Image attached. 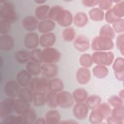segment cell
I'll return each instance as SVG.
<instances>
[{
	"label": "cell",
	"instance_id": "obj_1",
	"mask_svg": "<svg viewBox=\"0 0 124 124\" xmlns=\"http://www.w3.org/2000/svg\"><path fill=\"white\" fill-rule=\"evenodd\" d=\"M0 17L10 24L16 21L18 16L15 10V6L10 1H2L0 2Z\"/></svg>",
	"mask_w": 124,
	"mask_h": 124
},
{
	"label": "cell",
	"instance_id": "obj_2",
	"mask_svg": "<svg viewBox=\"0 0 124 124\" xmlns=\"http://www.w3.org/2000/svg\"><path fill=\"white\" fill-rule=\"evenodd\" d=\"M91 47L94 51H109L114 48V44L113 40L98 35L92 40Z\"/></svg>",
	"mask_w": 124,
	"mask_h": 124
},
{
	"label": "cell",
	"instance_id": "obj_3",
	"mask_svg": "<svg viewBox=\"0 0 124 124\" xmlns=\"http://www.w3.org/2000/svg\"><path fill=\"white\" fill-rule=\"evenodd\" d=\"M92 57L94 63L106 66L111 65L114 60V53L110 51H94Z\"/></svg>",
	"mask_w": 124,
	"mask_h": 124
},
{
	"label": "cell",
	"instance_id": "obj_4",
	"mask_svg": "<svg viewBox=\"0 0 124 124\" xmlns=\"http://www.w3.org/2000/svg\"><path fill=\"white\" fill-rule=\"evenodd\" d=\"M29 86L33 92L46 93L49 91L50 80L45 77H35L31 78Z\"/></svg>",
	"mask_w": 124,
	"mask_h": 124
},
{
	"label": "cell",
	"instance_id": "obj_5",
	"mask_svg": "<svg viewBox=\"0 0 124 124\" xmlns=\"http://www.w3.org/2000/svg\"><path fill=\"white\" fill-rule=\"evenodd\" d=\"M61 54L59 50L50 47L42 50V62L45 63H56L60 61Z\"/></svg>",
	"mask_w": 124,
	"mask_h": 124
},
{
	"label": "cell",
	"instance_id": "obj_6",
	"mask_svg": "<svg viewBox=\"0 0 124 124\" xmlns=\"http://www.w3.org/2000/svg\"><path fill=\"white\" fill-rule=\"evenodd\" d=\"M58 106L63 108H69L74 106V100L72 94L68 91H62L57 93Z\"/></svg>",
	"mask_w": 124,
	"mask_h": 124
},
{
	"label": "cell",
	"instance_id": "obj_7",
	"mask_svg": "<svg viewBox=\"0 0 124 124\" xmlns=\"http://www.w3.org/2000/svg\"><path fill=\"white\" fill-rule=\"evenodd\" d=\"M55 22L62 27H69L73 22V15L70 11L63 8L58 15Z\"/></svg>",
	"mask_w": 124,
	"mask_h": 124
},
{
	"label": "cell",
	"instance_id": "obj_8",
	"mask_svg": "<svg viewBox=\"0 0 124 124\" xmlns=\"http://www.w3.org/2000/svg\"><path fill=\"white\" fill-rule=\"evenodd\" d=\"M15 98L8 97L1 101L0 103V116L3 119L12 113L14 109Z\"/></svg>",
	"mask_w": 124,
	"mask_h": 124
},
{
	"label": "cell",
	"instance_id": "obj_9",
	"mask_svg": "<svg viewBox=\"0 0 124 124\" xmlns=\"http://www.w3.org/2000/svg\"><path fill=\"white\" fill-rule=\"evenodd\" d=\"M20 86L16 80H8L5 83L4 86V93L8 97L15 98L18 96L20 89Z\"/></svg>",
	"mask_w": 124,
	"mask_h": 124
},
{
	"label": "cell",
	"instance_id": "obj_10",
	"mask_svg": "<svg viewBox=\"0 0 124 124\" xmlns=\"http://www.w3.org/2000/svg\"><path fill=\"white\" fill-rule=\"evenodd\" d=\"M89 109L85 103H77L73 106L72 112L77 119L82 120L88 116Z\"/></svg>",
	"mask_w": 124,
	"mask_h": 124
},
{
	"label": "cell",
	"instance_id": "obj_11",
	"mask_svg": "<svg viewBox=\"0 0 124 124\" xmlns=\"http://www.w3.org/2000/svg\"><path fill=\"white\" fill-rule=\"evenodd\" d=\"M73 46L78 51L83 52L88 50L90 47V43L88 38L82 34L76 37L74 40Z\"/></svg>",
	"mask_w": 124,
	"mask_h": 124
},
{
	"label": "cell",
	"instance_id": "obj_12",
	"mask_svg": "<svg viewBox=\"0 0 124 124\" xmlns=\"http://www.w3.org/2000/svg\"><path fill=\"white\" fill-rule=\"evenodd\" d=\"M24 44L29 49L36 48L39 44L38 35L34 32H29L26 34L24 38Z\"/></svg>",
	"mask_w": 124,
	"mask_h": 124
},
{
	"label": "cell",
	"instance_id": "obj_13",
	"mask_svg": "<svg viewBox=\"0 0 124 124\" xmlns=\"http://www.w3.org/2000/svg\"><path fill=\"white\" fill-rule=\"evenodd\" d=\"M76 78L77 82L81 85H85L89 82L91 78L90 71L88 68L80 67L77 71Z\"/></svg>",
	"mask_w": 124,
	"mask_h": 124
},
{
	"label": "cell",
	"instance_id": "obj_14",
	"mask_svg": "<svg viewBox=\"0 0 124 124\" xmlns=\"http://www.w3.org/2000/svg\"><path fill=\"white\" fill-rule=\"evenodd\" d=\"M56 40V35L54 33H44L39 37V45L44 48L50 47L55 44Z\"/></svg>",
	"mask_w": 124,
	"mask_h": 124
},
{
	"label": "cell",
	"instance_id": "obj_15",
	"mask_svg": "<svg viewBox=\"0 0 124 124\" xmlns=\"http://www.w3.org/2000/svg\"><path fill=\"white\" fill-rule=\"evenodd\" d=\"M38 24V19L32 16H27L22 21V26L23 29L30 32H32L37 29Z\"/></svg>",
	"mask_w": 124,
	"mask_h": 124
},
{
	"label": "cell",
	"instance_id": "obj_16",
	"mask_svg": "<svg viewBox=\"0 0 124 124\" xmlns=\"http://www.w3.org/2000/svg\"><path fill=\"white\" fill-rule=\"evenodd\" d=\"M58 67L55 63H45L41 65L42 75L46 78H54L57 74Z\"/></svg>",
	"mask_w": 124,
	"mask_h": 124
},
{
	"label": "cell",
	"instance_id": "obj_17",
	"mask_svg": "<svg viewBox=\"0 0 124 124\" xmlns=\"http://www.w3.org/2000/svg\"><path fill=\"white\" fill-rule=\"evenodd\" d=\"M31 78V75L26 70L20 71L16 76V80L22 87L29 86Z\"/></svg>",
	"mask_w": 124,
	"mask_h": 124
},
{
	"label": "cell",
	"instance_id": "obj_18",
	"mask_svg": "<svg viewBox=\"0 0 124 124\" xmlns=\"http://www.w3.org/2000/svg\"><path fill=\"white\" fill-rule=\"evenodd\" d=\"M14 46L13 37L9 34L1 35L0 36V48L4 51H9Z\"/></svg>",
	"mask_w": 124,
	"mask_h": 124
},
{
	"label": "cell",
	"instance_id": "obj_19",
	"mask_svg": "<svg viewBox=\"0 0 124 124\" xmlns=\"http://www.w3.org/2000/svg\"><path fill=\"white\" fill-rule=\"evenodd\" d=\"M46 124H57L61 122V114L59 111L55 109L47 111L45 116Z\"/></svg>",
	"mask_w": 124,
	"mask_h": 124
},
{
	"label": "cell",
	"instance_id": "obj_20",
	"mask_svg": "<svg viewBox=\"0 0 124 124\" xmlns=\"http://www.w3.org/2000/svg\"><path fill=\"white\" fill-rule=\"evenodd\" d=\"M55 22L49 19L41 21L38 25L37 29L38 31L44 34L50 32L55 28Z\"/></svg>",
	"mask_w": 124,
	"mask_h": 124
},
{
	"label": "cell",
	"instance_id": "obj_21",
	"mask_svg": "<svg viewBox=\"0 0 124 124\" xmlns=\"http://www.w3.org/2000/svg\"><path fill=\"white\" fill-rule=\"evenodd\" d=\"M17 97L20 100L30 104L32 102L33 91L29 87H22L20 89Z\"/></svg>",
	"mask_w": 124,
	"mask_h": 124
},
{
	"label": "cell",
	"instance_id": "obj_22",
	"mask_svg": "<svg viewBox=\"0 0 124 124\" xmlns=\"http://www.w3.org/2000/svg\"><path fill=\"white\" fill-rule=\"evenodd\" d=\"M50 7L47 4H42L37 6L35 10V17L42 21L48 19Z\"/></svg>",
	"mask_w": 124,
	"mask_h": 124
},
{
	"label": "cell",
	"instance_id": "obj_23",
	"mask_svg": "<svg viewBox=\"0 0 124 124\" xmlns=\"http://www.w3.org/2000/svg\"><path fill=\"white\" fill-rule=\"evenodd\" d=\"M74 101L77 103H83L85 102L88 97L87 91L84 88H79L75 89L72 93Z\"/></svg>",
	"mask_w": 124,
	"mask_h": 124
},
{
	"label": "cell",
	"instance_id": "obj_24",
	"mask_svg": "<svg viewBox=\"0 0 124 124\" xmlns=\"http://www.w3.org/2000/svg\"><path fill=\"white\" fill-rule=\"evenodd\" d=\"M89 18L85 13L79 12L77 13L73 17V22L76 26L78 28H83L88 23Z\"/></svg>",
	"mask_w": 124,
	"mask_h": 124
},
{
	"label": "cell",
	"instance_id": "obj_25",
	"mask_svg": "<svg viewBox=\"0 0 124 124\" xmlns=\"http://www.w3.org/2000/svg\"><path fill=\"white\" fill-rule=\"evenodd\" d=\"M24 124H34L37 119V113L36 110L32 108H29L22 115Z\"/></svg>",
	"mask_w": 124,
	"mask_h": 124
},
{
	"label": "cell",
	"instance_id": "obj_26",
	"mask_svg": "<svg viewBox=\"0 0 124 124\" xmlns=\"http://www.w3.org/2000/svg\"><path fill=\"white\" fill-rule=\"evenodd\" d=\"M26 70L31 76H38L41 72V64L32 61H29L26 63Z\"/></svg>",
	"mask_w": 124,
	"mask_h": 124
},
{
	"label": "cell",
	"instance_id": "obj_27",
	"mask_svg": "<svg viewBox=\"0 0 124 124\" xmlns=\"http://www.w3.org/2000/svg\"><path fill=\"white\" fill-rule=\"evenodd\" d=\"M99 35L113 40L115 36V32L110 24H106L101 27Z\"/></svg>",
	"mask_w": 124,
	"mask_h": 124
},
{
	"label": "cell",
	"instance_id": "obj_28",
	"mask_svg": "<svg viewBox=\"0 0 124 124\" xmlns=\"http://www.w3.org/2000/svg\"><path fill=\"white\" fill-rule=\"evenodd\" d=\"M101 98L100 96L96 94H92L88 96L85 104L89 109L93 110L96 108L101 103Z\"/></svg>",
	"mask_w": 124,
	"mask_h": 124
},
{
	"label": "cell",
	"instance_id": "obj_29",
	"mask_svg": "<svg viewBox=\"0 0 124 124\" xmlns=\"http://www.w3.org/2000/svg\"><path fill=\"white\" fill-rule=\"evenodd\" d=\"M108 68L106 66L96 65L93 69V73L95 77L99 79L105 78L108 74Z\"/></svg>",
	"mask_w": 124,
	"mask_h": 124
},
{
	"label": "cell",
	"instance_id": "obj_30",
	"mask_svg": "<svg viewBox=\"0 0 124 124\" xmlns=\"http://www.w3.org/2000/svg\"><path fill=\"white\" fill-rule=\"evenodd\" d=\"M90 18L94 21H101L104 19L105 13L99 8H93L89 12Z\"/></svg>",
	"mask_w": 124,
	"mask_h": 124
},
{
	"label": "cell",
	"instance_id": "obj_31",
	"mask_svg": "<svg viewBox=\"0 0 124 124\" xmlns=\"http://www.w3.org/2000/svg\"><path fill=\"white\" fill-rule=\"evenodd\" d=\"M29 108H30V105L29 103L23 102L18 98L15 99L14 109L16 113L17 114L22 115Z\"/></svg>",
	"mask_w": 124,
	"mask_h": 124
},
{
	"label": "cell",
	"instance_id": "obj_32",
	"mask_svg": "<svg viewBox=\"0 0 124 124\" xmlns=\"http://www.w3.org/2000/svg\"><path fill=\"white\" fill-rule=\"evenodd\" d=\"M32 102L37 107L44 106L46 104V93L40 92H33Z\"/></svg>",
	"mask_w": 124,
	"mask_h": 124
},
{
	"label": "cell",
	"instance_id": "obj_33",
	"mask_svg": "<svg viewBox=\"0 0 124 124\" xmlns=\"http://www.w3.org/2000/svg\"><path fill=\"white\" fill-rule=\"evenodd\" d=\"M15 59L20 64L27 63L30 59V52L25 50H19L16 52Z\"/></svg>",
	"mask_w": 124,
	"mask_h": 124
},
{
	"label": "cell",
	"instance_id": "obj_34",
	"mask_svg": "<svg viewBox=\"0 0 124 124\" xmlns=\"http://www.w3.org/2000/svg\"><path fill=\"white\" fill-rule=\"evenodd\" d=\"M2 124H24L21 115H10L2 119Z\"/></svg>",
	"mask_w": 124,
	"mask_h": 124
},
{
	"label": "cell",
	"instance_id": "obj_35",
	"mask_svg": "<svg viewBox=\"0 0 124 124\" xmlns=\"http://www.w3.org/2000/svg\"><path fill=\"white\" fill-rule=\"evenodd\" d=\"M63 88L64 84L62 79L54 78L50 80L49 91L58 93L62 91Z\"/></svg>",
	"mask_w": 124,
	"mask_h": 124
},
{
	"label": "cell",
	"instance_id": "obj_36",
	"mask_svg": "<svg viewBox=\"0 0 124 124\" xmlns=\"http://www.w3.org/2000/svg\"><path fill=\"white\" fill-rule=\"evenodd\" d=\"M57 93L48 91L46 94V104L49 108H55L58 107L56 97Z\"/></svg>",
	"mask_w": 124,
	"mask_h": 124
},
{
	"label": "cell",
	"instance_id": "obj_37",
	"mask_svg": "<svg viewBox=\"0 0 124 124\" xmlns=\"http://www.w3.org/2000/svg\"><path fill=\"white\" fill-rule=\"evenodd\" d=\"M62 37L65 41L71 42L74 41L76 38L75 30L70 26L66 27L62 32Z\"/></svg>",
	"mask_w": 124,
	"mask_h": 124
},
{
	"label": "cell",
	"instance_id": "obj_38",
	"mask_svg": "<svg viewBox=\"0 0 124 124\" xmlns=\"http://www.w3.org/2000/svg\"><path fill=\"white\" fill-rule=\"evenodd\" d=\"M112 11L118 18H123L124 16V1L119 0L112 8Z\"/></svg>",
	"mask_w": 124,
	"mask_h": 124
},
{
	"label": "cell",
	"instance_id": "obj_39",
	"mask_svg": "<svg viewBox=\"0 0 124 124\" xmlns=\"http://www.w3.org/2000/svg\"><path fill=\"white\" fill-rule=\"evenodd\" d=\"M104 120L103 117L96 108L92 110L89 117V121L90 123L99 124L102 123Z\"/></svg>",
	"mask_w": 124,
	"mask_h": 124
},
{
	"label": "cell",
	"instance_id": "obj_40",
	"mask_svg": "<svg viewBox=\"0 0 124 124\" xmlns=\"http://www.w3.org/2000/svg\"><path fill=\"white\" fill-rule=\"evenodd\" d=\"M95 108L102 115L104 119L110 115L111 109L108 103H101Z\"/></svg>",
	"mask_w": 124,
	"mask_h": 124
},
{
	"label": "cell",
	"instance_id": "obj_41",
	"mask_svg": "<svg viewBox=\"0 0 124 124\" xmlns=\"http://www.w3.org/2000/svg\"><path fill=\"white\" fill-rule=\"evenodd\" d=\"M110 116L117 120L124 122V107L113 108L111 109Z\"/></svg>",
	"mask_w": 124,
	"mask_h": 124
},
{
	"label": "cell",
	"instance_id": "obj_42",
	"mask_svg": "<svg viewBox=\"0 0 124 124\" xmlns=\"http://www.w3.org/2000/svg\"><path fill=\"white\" fill-rule=\"evenodd\" d=\"M79 62L83 67L87 68L90 67L93 63L92 55L88 53H84L80 56Z\"/></svg>",
	"mask_w": 124,
	"mask_h": 124
},
{
	"label": "cell",
	"instance_id": "obj_43",
	"mask_svg": "<svg viewBox=\"0 0 124 124\" xmlns=\"http://www.w3.org/2000/svg\"><path fill=\"white\" fill-rule=\"evenodd\" d=\"M112 69L114 72H124V59L123 57H118L113 61Z\"/></svg>",
	"mask_w": 124,
	"mask_h": 124
},
{
	"label": "cell",
	"instance_id": "obj_44",
	"mask_svg": "<svg viewBox=\"0 0 124 124\" xmlns=\"http://www.w3.org/2000/svg\"><path fill=\"white\" fill-rule=\"evenodd\" d=\"M108 104L113 108L124 106V100L119 97L118 95H113L108 99Z\"/></svg>",
	"mask_w": 124,
	"mask_h": 124
},
{
	"label": "cell",
	"instance_id": "obj_45",
	"mask_svg": "<svg viewBox=\"0 0 124 124\" xmlns=\"http://www.w3.org/2000/svg\"><path fill=\"white\" fill-rule=\"evenodd\" d=\"M63 8L62 6L58 5H53L51 7L49 11L48 19L55 22L58 15Z\"/></svg>",
	"mask_w": 124,
	"mask_h": 124
},
{
	"label": "cell",
	"instance_id": "obj_46",
	"mask_svg": "<svg viewBox=\"0 0 124 124\" xmlns=\"http://www.w3.org/2000/svg\"><path fill=\"white\" fill-rule=\"evenodd\" d=\"M112 28L115 32L117 33H123L124 31V18H118L112 24Z\"/></svg>",
	"mask_w": 124,
	"mask_h": 124
},
{
	"label": "cell",
	"instance_id": "obj_47",
	"mask_svg": "<svg viewBox=\"0 0 124 124\" xmlns=\"http://www.w3.org/2000/svg\"><path fill=\"white\" fill-rule=\"evenodd\" d=\"M30 59L31 61L39 63H42V50L39 48H35L30 52Z\"/></svg>",
	"mask_w": 124,
	"mask_h": 124
},
{
	"label": "cell",
	"instance_id": "obj_48",
	"mask_svg": "<svg viewBox=\"0 0 124 124\" xmlns=\"http://www.w3.org/2000/svg\"><path fill=\"white\" fill-rule=\"evenodd\" d=\"M112 1L110 0H98L97 5L98 8L103 11L108 10L112 8Z\"/></svg>",
	"mask_w": 124,
	"mask_h": 124
},
{
	"label": "cell",
	"instance_id": "obj_49",
	"mask_svg": "<svg viewBox=\"0 0 124 124\" xmlns=\"http://www.w3.org/2000/svg\"><path fill=\"white\" fill-rule=\"evenodd\" d=\"M116 45L122 55L124 54V34H120L117 37Z\"/></svg>",
	"mask_w": 124,
	"mask_h": 124
},
{
	"label": "cell",
	"instance_id": "obj_50",
	"mask_svg": "<svg viewBox=\"0 0 124 124\" xmlns=\"http://www.w3.org/2000/svg\"><path fill=\"white\" fill-rule=\"evenodd\" d=\"M104 18L108 24H112L115 20H116L118 19V18H117L114 15L112 11V8L106 11V12L105 14Z\"/></svg>",
	"mask_w": 124,
	"mask_h": 124
},
{
	"label": "cell",
	"instance_id": "obj_51",
	"mask_svg": "<svg viewBox=\"0 0 124 124\" xmlns=\"http://www.w3.org/2000/svg\"><path fill=\"white\" fill-rule=\"evenodd\" d=\"M11 28V24L2 19L0 20V33L1 35L7 34Z\"/></svg>",
	"mask_w": 124,
	"mask_h": 124
},
{
	"label": "cell",
	"instance_id": "obj_52",
	"mask_svg": "<svg viewBox=\"0 0 124 124\" xmlns=\"http://www.w3.org/2000/svg\"><path fill=\"white\" fill-rule=\"evenodd\" d=\"M82 3L84 6L87 7H93L97 5L98 0H83Z\"/></svg>",
	"mask_w": 124,
	"mask_h": 124
},
{
	"label": "cell",
	"instance_id": "obj_53",
	"mask_svg": "<svg viewBox=\"0 0 124 124\" xmlns=\"http://www.w3.org/2000/svg\"><path fill=\"white\" fill-rule=\"evenodd\" d=\"M106 122L108 124H123L124 122L119 121L113 118L110 115L107 117L106 119Z\"/></svg>",
	"mask_w": 124,
	"mask_h": 124
},
{
	"label": "cell",
	"instance_id": "obj_54",
	"mask_svg": "<svg viewBox=\"0 0 124 124\" xmlns=\"http://www.w3.org/2000/svg\"><path fill=\"white\" fill-rule=\"evenodd\" d=\"M114 76L115 78L119 81H123L124 79V72L116 73L114 72Z\"/></svg>",
	"mask_w": 124,
	"mask_h": 124
},
{
	"label": "cell",
	"instance_id": "obj_55",
	"mask_svg": "<svg viewBox=\"0 0 124 124\" xmlns=\"http://www.w3.org/2000/svg\"><path fill=\"white\" fill-rule=\"evenodd\" d=\"M34 124H46L45 117H39L36 119Z\"/></svg>",
	"mask_w": 124,
	"mask_h": 124
},
{
	"label": "cell",
	"instance_id": "obj_56",
	"mask_svg": "<svg viewBox=\"0 0 124 124\" xmlns=\"http://www.w3.org/2000/svg\"><path fill=\"white\" fill-rule=\"evenodd\" d=\"M60 124H78V122H77L75 120H63V121H61Z\"/></svg>",
	"mask_w": 124,
	"mask_h": 124
},
{
	"label": "cell",
	"instance_id": "obj_57",
	"mask_svg": "<svg viewBox=\"0 0 124 124\" xmlns=\"http://www.w3.org/2000/svg\"><path fill=\"white\" fill-rule=\"evenodd\" d=\"M118 96L120 98H121L122 100H124V91L123 89L121 90L118 94Z\"/></svg>",
	"mask_w": 124,
	"mask_h": 124
},
{
	"label": "cell",
	"instance_id": "obj_58",
	"mask_svg": "<svg viewBox=\"0 0 124 124\" xmlns=\"http://www.w3.org/2000/svg\"><path fill=\"white\" fill-rule=\"evenodd\" d=\"M34 2L37 3V4H40L41 5L45 3L46 0H34Z\"/></svg>",
	"mask_w": 124,
	"mask_h": 124
}]
</instances>
